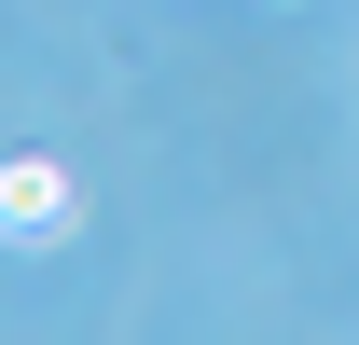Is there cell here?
<instances>
[{
	"label": "cell",
	"instance_id": "cell-1",
	"mask_svg": "<svg viewBox=\"0 0 359 345\" xmlns=\"http://www.w3.org/2000/svg\"><path fill=\"white\" fill-rule=\"evenodd\" d=\"M0 221H14V235H55V221H69V180H55L42 152H28V166L0 180Z\"/></svg>",
	"mask_w": 359,
	"mask_h": 345
}]
</instances>
